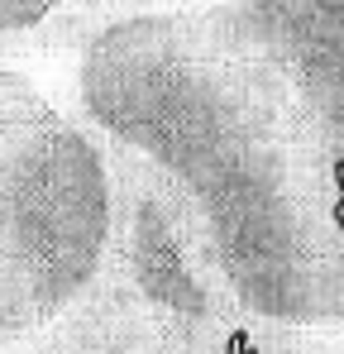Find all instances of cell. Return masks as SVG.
Masks as SVG:
<instances>
[{
    "instance_id": "6da1fadb",
    "label": "cell",
    "mask_w": 344,
    "mask_h": 354,
    "mask_svg": "<svg viewBox=\"0 0 344 354\" xmlns=\"http://www.w3.org/2000/svg\"><path fill=\"white\" fill-rule=\"evenodd\" d=\"M158 5H187V0H67L53 19H67V15H72V19H77V15H101V10H106V15H115V10H158ZM239 5H244V0H239Z\"/></svg>"
},
{
    "instance_id": "7a4b0ae2",
    "label": "cell",
    "mask_w": 344,
    "mask_h": 354,
    "mask_svg": "<svg viewBox=\"0 0 344 354\" xmlns=\"http://www.w3.org/2000/svg\"><path fill=\"white\" fill-rule=\"evenodd\" d=\"M335 221H340V230H344V163H340V201H335Z\"/></svg>"
}]
</instances>
